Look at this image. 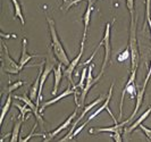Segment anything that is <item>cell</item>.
Returning <instances> with one entry per match:
<instances>
[{"instance_id": "cell-1", "label": "cell", "mask_w": 151, "mask_h": 142, "mask_svg": "<svg viewBox=\"0 0 151 142\" xmlns=\"http://www.w3.org/2000/svg\"><path fill=\"white\" fill-rule=\"evenodd\" d=\"M45 19H47L48 26H49V32H50V37H51V49H52L53 53L59 63H61L64 66H68L70 60L68 58L67 53L65 51V48H64L63 43L60 42V39L57 34L55 21L51 19L48 15H45Z\"/></svg>"}, {"instance_id": "cell-2", "label": "cell", "mask_w": 151, "mask_h": 142, "mask_svg": "<svg viewBox=\"0 0 151 142\" xmlns=\"http://www.w3.org/2000/svg\"><path fill=\"white\" fill-rule=\"evenodd\" d=\"M55 53H53L52 49H49L48 55L45 57V67H43V72L41 74V79H40V88H39V93H38V99H37V106H40V101L42 100V90H43V85L45 82L47 81L49 74L55 71V68L57 67V58H55Z\"/></svg>"}, {"instance_id": "cell-3", "label": "cell", "mask_w": 151, "mask_h": 142, "mask_svg": "<svg viewBox=\"0 0 151 142\" xmlns=\"http://www.w3.org/2000/svg\"><path fill=\"white\" fill-rule=\"evenodd\" d=\"M129 50H131V69H137L140 53H139V45L136 39V24L135 16L131 15V27H129Z\"/></svg>"}, {"instance_id": "cell-4", "label": "cell", "mask_w": 151, "mask_h": 142, "mask_svg": "<svg viewBox=\"0 0 151 142\" xmlns=\"http://www.w3.org/2000/svg\"><path fill=\"white\" fill-rule=\"evenodd\" d=\"M2 47H4V51L1 55V69L8 74H18L23 68L21 67L19 64H17L15 60L10 57L7 45L4 42H2Z\"/></svg>"}, {"instance_id": "cell-5", "label": "cell", "mask_w": 151, "mask_h": 142, "mask_svg": "<svg viewBox=\"0 0 151 142\" xmlns=\"http://www.w3.org/2000/svg\"><path fill=\"white\" fill-rule=\"evenodd\" d=\"M115 19H113V22ZM113 22L107 23L106 24V30H105V34L102 37V41L99 43V45H104L105 47V58H104V63H102V66H101V71L100 73L104 74L106 66L108 65V63L110 61V55H111V47H110V27H111V24Z\"/></svg>"}, {"instance_id": "cell-6", "label": "cell", "mask_w": 151, "mask_h": 142, "mask_svg": "<svg viewBox=\"0 0 151 142\" xmlns=\"http://www.w3.org/2000/svg\"><path fill=\"white\" fill-rule=\"evenodd\" d=\"M136 71L137 69H133L131 72L129 79L125 84V88L122 91V98H121V104H119V118L123 117V105H124V99H125V94L129 93L131 98H134L136 96V86H135V77H136Z\"/></svg>"}, {"instance_id": "cell-7", "label": "cell", "mask_w": 151, "mask_h": 142, "mask_svg": "<svg viewBox=\"0 0 151 142\" xmlns=\"http://www.w3.org/2000/svg\"><path fill=\"white\" fill-rule=\"evenodd\" d=\"M150 77H151V63H150V66H149V71H148L147 77H145V80H144V82H143V85H142V88L139 90V91H137V93H136V102H135V107H134V110H133V112H132V115L129 116V118H127V120H126L127 125L132 124V120H134V117L136 116V114H137L139 109H140V107H141L142 102H143V98H144V93H145V89H147V85H148V82H149Z\"/></svg>"}, {"instance_id": "cell-8", "label": "cell", "mask_w": 151, "mask_h": 142, "mask_svg": "<svg viewBox=\"0 0 151 142\" xmlns=\"http://www.w3.org/2000/svg\"><path fill=\"white\" fill-rule=\"evenodd\" d=\"M93 67H94L93 64H91L90 66L88 67V76H86L85 86H84V89L81 91V96H80V106H81V107H84L85 98L88 96V93H89V91L91 90V88L98 82L99 80L101 79V76H102V73H99L98 76H97L96 79H93V76H92V69H93Z\"/></svg>"}, {"instance_id": "cell-9", "label": "cell", "mask_w": 151, "mask_h": 142, "mask_svg": "<svg viewBox=\"0 0 151 142\" xmlns=\"http://www.w3.org/2000/svg\"><path fill=\"white\" fill-rule=\"evenodd\" d=\"M114 85H115V83L113 82V84H111V86H110V89H109V93H108V96H107V98H106V100H105V102L102 104V106L101 107H99L98 109L96 110V112H93L92 115H90L89 116V118H88V123L90 122L91 120H93V118H96L97 116H98L100 112H102L104 110H107V112H109V115H110V117L113 118V120H114V123H118V120H116V117L114 116V114H113V112L110 110V108H109V102H110V99H111V97H113V90H114Z\"/></svg>"}, {"instance_id": "cell-10", "label": "cell", "mask_w": 151, "mask_h": 142, "mask_svg": "<svg viewBox=\"0 0 151 142\" xmlns=\"http://www.w3.org/2000/svg\"><path fill=\"white\" fill-rule=\"evenodd\" d=\"M70 94H73L74 97H75V101H76V104H77V106L78 107H81L80 106V104H78V101H77V92H76V89L75 88H70V86H67L66 88V90L64 91V92H61L59 96H57V97H55L53 99H51V100H49V101H47V102H45L43 105L40 107V112L42 114L43 112V110H45L47 107H49V106H51L53 105V104H56V102H58L59 100H61V99H64V98H66L68 97V96H70Z\"/></svg>"}, {"instance_id": "cell-11", "label": "cell", "mask_w": 151, "mask_h": 142, "mask_svg": "<svg viewBox=\"0 0 151 142\" xmlns=\"http://www.w3.org/2000/svg\"><path fill=\"white\" fill-rule=\"evenodd\" d=\"M78 108H80V107L77 106V107H76V109L74 110V112H73V114H72V115H70V116L68 117L67 120H66L65 122H64V123H63V124H61L60 126H58L57 128H56V130H53V131H51V132H49L48 134H45V135H43V138H45V141L47 142V141H50V140H52L53 138H55V136H57V135L60 133L61 131L66 130V128H67V127L69 126L70 124H72L73 120L75 118L76 114H77V109H78Z\"/></svg>"}, {"instance_id": "cell-12", "label": "cell", "mask_w": 151, "mask_h": 142, "mask_svg": "<svg viewBox=\"0 0 151 142\" xmlns=\"http://www.w3.org/2000/svg\"><path fill=\"white\" fill-rule=\"evenodd\" d=\"M15 99L21 100V101H23L26 106H29L31 108V110H32V114L37 117V120H38V122H40L41 124L45 123V120L42 118V114L40 112V107H38L37 104H34L33 100H32L30 97H27V94H24V96H15Z\"/></svg>"}, {"instance_id": "cell-13", "label": "cell", "mask_w": 151, "mask_h": 142, "mask_svg": "<svg viewBox=\"0 0 151 142\" xmlns=\"http://www.w3.org/2000/svg\"><path fill=\"white\" fill-rule=\"evenodd\" d=\"M83 51H84V45H81V49H80V53L78 55L76 56L74 59L72 60L70 63H69V65H68L66 69H64V76H66L68 79V81L70 84H73V86H74V82H73V72H74V69L77 67V65H78V63H80V60L82 58V56H83Z\"/></svg>"}, {"instance_id": "cell-14", "label": "cell", "mask_w": 151, "mask_h": 142, "mask_svg": "<svg viewBox=\"0 0 151 142\" xmlns=\"http://www.w3.org/2000/svg\"><path fill=\"white\" fill-rule=\"evenodd\" d=\"M93 5L94 2H92V0H88V7L86 10L83 15V23H84V31H83V37H82V42L81 45H85L86 41V35H88V29H89V24H90V18H91V13L93 10Z\"/></svg>"}, {"instance_id": "cell-15", "label": "cell", "mask_w": 151, "mask_h": 142, "mask_svg": "<svg viewBox=\"0 0 151 142\" xmlns=\"http://www.w3.org/2000/svg\"><path fill=\"white\" fill-rule=\"evenodd\" d=\"M125 125H127V123H126V120H124V122H122V123H115V125L114 126H110V127H98V128H90V131H89V133H94V132H98V133H101V132H109V133H122L123 134V128Z\"/></svg>"}, {"instance_id": "cell-16", "label": "cell", "mask_w": 151, "mask_h": 142, "mask_svg": "<svg viewBox=\"0 0 151 142\" xmlns=\"http://www.w3.org/2000/svg\"><path fill=\"white\" fill-rule=\"evenodd\" d=\"M35 57H41V56L40 55H30V53H27V39L24 37L22 41V56L19 58V63L18 64L21 65V67L24 68L32 58H35Z\"/></svg>"}, {"instance_id": "cell-17", "label": "cell", "mask_w": 151, "mask_h": 142, "mask_svg": "<svg viewBox=\"0 0 151 142\" xmlns=\"http://www.w3.org/2000/svg\"><path fill=\"white\" fill-rule=\"evenodd\" d=\"M61 79H63V64L58 63L57 67L55 68V71H53V89L51 91V94L52 96L57 94L59 84L61 82Z\"/></svg>"}, {"instance_id": "cell-18", "label": "cell", "mask_w": 151, "mask_h": 142, "mask_svg": "<svg viewBox=\"0 0 151 142\" xmlns=\"http://www.w3.org/2000/svg\"><path fill=\"white\" fill-rule=\"evenodd\" d=\"M150 114H151V106L143 112V114H142V115H141V116H140V117H139V118H137V120H135V122H134V123H132V124L129 125V128H125V130H124V131H125V133H132L136 127L140 126V124H142L144 120L149 117V115H150Z\"/></svg>"}, {"instance_id": "cell-19", "label": "cell", "mask_w": 151, "mask_h": 142, "mask_svg": "<svg viewBox=\"0 0 151 142\" xmlns=\"http://www.w3.org/2000/svg\"><path fill=\"white\" fill-rule=\"evenodd\" d=\"M23 118L22 116H19V118L17 120L15 124H14V127H13V131H12V135H10V139L9 141L10 142H17L19 141V131H21V126L23 124Z\"/></svg>"}, {"instance_id": "cell-20", "label": "cell", "mask_w": 151, "mask_h": 142, "mask_svg": "<svg viewBox=\"0 0 151 142\" xmlns=\"http://www.w3.org/2000/svg\"><path fill=\"white\" fill-rule=\"evenodd\" d=\"M102 100H104V98L102 97H99L98 99H96V100H94V101H93V102H91L90 105H88V106H84V109H83V112H82V114H81V115H80V117H78V118H77V122H78V123H80V120H82V118H83L84 116H85V115H86V114H88V112H90L91 109H93V108H94V107H96V106L98 105V104H100V102H101V101H102Z\"/></svg>"}, {"instance_id": "cell-21", "label": "cell", "mask_w": 151, "mask_h": 142, "mask_svg": "<svg viewBox=\"0 0 151 142\" xmlns=\"http://www.w3.org/2000/svg\"><path fill=\"white\" fill-rule=\"evenodd\" d=\"M12 1H13V5H14V9H15L14 18H19V21H21V23H22V25H25V19H24V16H23L21 4L18 2V0H12Z\"/></svg>"}, {"instance_id": "cell-22", "label": "cell", "mask_w": 151, "mask_h": 142, "mask_svg": "<svg viewBox=\"0 0 151 142\" xmlns=\"http://www.w3.org/2000/svg\"><path fill=\"white\" fill-rule=\"evenodd\" d=\"M10 105H12V96H10V94H8L7 100H6V102L4 104V106H2V112H1V117H0V126L2 125L4 120H5L6 115H7V112H9Z\"/></svg>"}, {"instance_id": "cell-23", "label": "cell", "mask_w": 151, "mask_h": 142, "mask_svg": "<svg viewBox=\"0 0 151 142\" xmlns=\"http://www.w3.org/2000/svg\"><path fill=\"white\" fill-rule=\"evenodd\" d=\"M23 84H24L23 81H17V82L8 85L7 88H5V89L2 90V94H10L13 91H15V90H17L18 88H21Z\"/></svg>"}, {"instance_id": "cell-24", "label": "cell", "mask_w": 151, "mask_h": 142, "mask_svg": "<svg viewBox=\"0 0 151 142\" xmlns=\"http://www.w3.org/2000/svg\"><path fill=\"white\" fill-rule=\"evenodd\" d=\"M86 76H88V67H84L82 69V76H81V79H80V82L77 85H74L73 88H75V89H78V90H82L84 89V86H85V82H86Z\"/></svg>"}, {"instance_id": "cell-25", "label": "cell", "mask_w": 151, "mask_h": 142, "mask_svg": "<svg viewBox=\"0 0 151 142\" xmlns=\"http://www.w3.org/2000/svg\"><path fill=\"white\" fill-rule=\"evenodd\" d=\"M14 106L21 112V116H22L24 120H25V117H26V115H27L29 112H32V110H31V108L29 107V106H26V105L21 106V105H18V104H15Z\"/></svg>"}, {"instance_id": "cell-26", "label": "cell", "mask_w": 151, "mask_h": 142, "mask_svg": "<svg viewBox=\"0 0 151 142\" xmlns=\"http://www.w3.org/2000/svg\"><path fill=\"white\" fill-rule=\"evenodd\" d=\"M129 57H131V50H129V48H126V49H125L123 53L118 55L117 60H118L119 63H123V61L127 60V58H129Z\"/></svg>"}, {"instance_id": "cell-27", "label": "cell", "mask_w": 151, "mask_h": 142, "mask_svg": "<svg viewBox=\"0 0 151 142\" xmlns=\"http://www.w3.org/2000/svg\"><path fill=\"white\" fill-rule=\"evenodd\" d=\"M126 7L129 9V15H134V0H126Z\"/></svg>"}, {"instance_id": "cell-28", "label": "cell", "mask_w": 151, "mask_h": 142, "mask_svg": "<svg viewBox=\"0 0 151 142\" xmlns=\"http://www.w3.org/2000/svg\"><path fill=\"white\" fill-rule=\"evenodd\" d=\"M81 1H83V0H68L67 4H65V5H63V7L65 6V10H68L69 8L72 7V6H75L76 4H78V2H81Z\"/></svg>"}, {"instance_id": "cell-29", "label": "cell", "mask_w": 151, "mask_h": 142, "mask_svg": "<svg viewBox=\"0 0 151 142\" xmlns=\"http://www.w3.org/2000/svg\"><path fill=\"white\" fill-rule=\"evenodd\" d=\"M140 128L144 132V134L148 136V139H149V141H151V128H148V127H145L143 124H140Z\"/></svg>"}, {"instance_id": "cell-30", "label": "cell", "mask_w": 151, "mask_h": 142, "mask_svg": "<svg viewBox=\"0 0 151 142\" xmlns=\"http://www.w3.org/2000/svg\"><path fill=\"white\" fill-rule=\"evenodd\" d=\"M111 138H113L115 142H122V133H113L111 134Z\"/></svg>"}, {"instance_id": "cell-31", "label": "cell", "mask_w": 151, "mask_h": 142, "mask_svg": "<svg viewBox=\"0 0 151 142\" xmlns=\"http://www.w3.org/2000/svg\"><path fill=\"white\" fill-rule=\"evenodd\" d=\"M1 37H16V35L15 34H8V35H6L5 33H2V32H1Z\"/></svg>"}, {"instance_id": "cell-32", "label": "cell", "mask_w": 151, "mask_h": 142, "mask_svg": "<svg viewBox=\"0 0 151 142\" xmlns=\"http://www.w3.org/2000/svg\"><path fill=\"white\" fill-rule=\"evenodd\" d=\"M63 1H64V5H65V4H67V2H68V0H63Z\"/></svg>"}, {"instance_id": "cell-33", "label": "cell", "mask_w": 151, "mask_h": 142, "mask_svg": "<svg viewBox=\"0 0 151 142\" xmlns=\"http://www.w3.org/2000/svg\"><path fill=\"white\" fill-rule=\"evenodd\" d=\"M96 1H98V0H92V2H96Z\"/></svg>"}]
</instances>
